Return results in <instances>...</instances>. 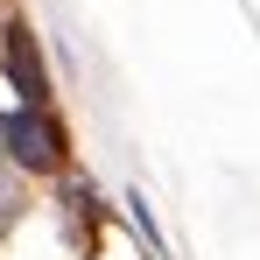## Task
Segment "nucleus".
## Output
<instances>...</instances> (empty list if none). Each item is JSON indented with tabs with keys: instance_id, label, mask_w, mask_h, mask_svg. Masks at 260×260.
<instances>
[{
	"instance_id": "f257e3e1",
	"label": "nucleus",
	"mask_w": 260,
	"mask_h": 260,
	"mask_svg": "<svg viewBox=\"0 0 260 260\" xmlns=\"http://www.w3.org/2000/svg\"><path fill=\"white\" fill-rule=\"evenodd\" d=\"M0 148H7L21 169H56L63 134L43 120V106H21V113H7V120H0Z\"/></svg>"
},
{
	"instance_id": "f03ea898",
	"label": "nucleus",
	"mask_w": 260,
	"mask_h": 260,
	"mask_svg": "<svg viewBox=\"0 0 260 260\" xmlns=\"http://www.w3.org/2000/svg\"><path fill=\"white\" fill-rule=\"evenodd\" d=\"M7 71H14V91H21L28 106H43V63H36L28 28H7Z\"/></svg>"
}]
</instances>
